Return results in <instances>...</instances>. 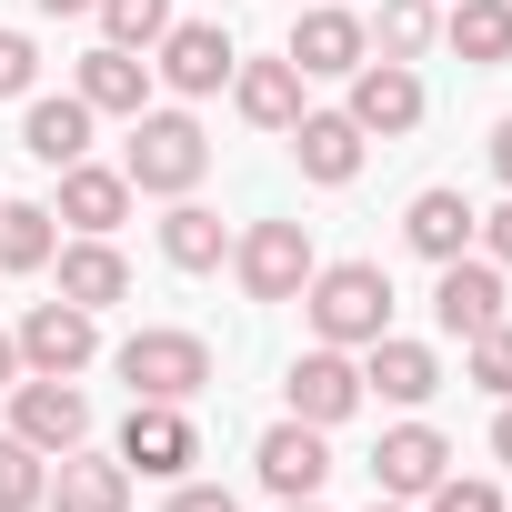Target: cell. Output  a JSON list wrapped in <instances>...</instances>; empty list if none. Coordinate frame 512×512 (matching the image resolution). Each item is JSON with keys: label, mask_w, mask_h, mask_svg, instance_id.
<instances>
[{"label": "cell", "mask_w": 512, "mask_h": 512, "mask_svg": "<svg viewBox=\"0 0 512 512\" xmlns=\"http://www.w3.org/2000/svg\"><path fill=\"white\" fill-rule=\"evenodd\" d=\"M302 312H312V342L362 352V342L392 332V272H382V262H322V272L302 282Z\"/></svg>", "instance_id": "1"}, {"label": "cell", "mask_w": 512, "mask_h": 512, "mask_svg": "<svg viewBox=\"0 0 512 512\" xmlns=\"http://www.w3.org/2000/svg\"><path fill=\"white\" fill-rule=\"evenodd\" d=\"M121 171H131V191L181 201V191H201V171H211V131H201L191 111H141V121H131Z\"/></svg>", "instance_id": "2"}, {"label": "cell", "mask_w": 512, "mask_h": 512, "mask_svg": "<svg viewBox=\"0 0 512 512\" xmlns=\"http://www.w3.org/2000/svg\"><path fill=\"white\" fill-rule=\"evenodd\" d=\"M111 362H121L131 402H201V392H211V342H201V332H171V322L131 332Z\"/></svg>", "instance_id": "3"}, {"label": "cell", "mask_w": 512, "mask_h": 512, "mask_svg": "<svg viewBox=\"0 0 512 512\" xmlns=\"http://www.w3.org/2000/svg\"><path fill=\"white\" fill-rule=\"evenodd\" d=\"M231 272H241L251 302H302V282H312L322 262H312V231H302V221H251V231L231 241Z\"/></svg>", "instance_id": "4"}, {"label": "cell", "mask_w": 512, "mask_h": 512, "mask_svg": "<svg viewBox=\"0 0 512 512\" xmlns=\"http://www.w3.org/2000/svg\"><path fill=\"white\" fill-rule=\"evenodd\" d=\"M282 61H292L302 81H352V71L372 61V31H362L352 0H312V11L292 21V41H282Z\"/></svg>", "instance_id": "5"}, {"label": "cell", "mask_w": 512, "mask_h": 512, "mask_svg": "<svg viewBox=\"0 0 512 512\" xmlns=\"http://www.w3.org/2000/svg\"><path fill=\"white\" fill-rule=\"evenodd\" d=\"M11 342H21V372H61V382H71V372L101 362V312H81V302H31Z\"/></svg>", "instance_id": "6"}, {"label": "cell", "mask_w": 512, "mask_h": 512, "mask_svg": "<svg viewBox=\"0 0 512 512\" xmlns=\"http://www.w3.org/2000/svg\"><path fill=\"white\" fill-rule=\"evenodd\" d=\"M432 322L452 342L492 332L502 322V262H482V251H452V262H432Z\"/></svg>", "instance_id": "7"}, {"label": "cell", "mask_w": 512, "mask_h": 512, "mask_svg": "<svg viewBox=\"0 0 512 512\" xmlns=\"http://www.w3.org/2000/svg\"><path fill=\"white\" fill-rule=\"evenodd\" d=\"M151 51H161L151 71H161V81H171L181 101H211V91H221V81L241 71V51H231V31H221V21H171V31L151 41Z\"/></svg>", "instance_id": "8"}, {"label": "cell", "mask_w": 512, "mask_h": 512, "mask_svg": "<svg viewBox=\"0 0 512 512\" xmlns=\"http://www.w3.org/2000/svg\"><path fill=\"white\" fill-rule=\"evenodd\" d=\"M11 432L31 442V452H71L81 432H91V402H81V382H61V372H31V382H11Z\"/></svg>", "instance_id": "9"}, {"label": "cell", "mask_w": 512, "mask_h": 512, "mask_svg": "<svg viewBox=\"0 0 512 512\" xmlns=\"http://www.w3.org/2000/svg\"><path fill=\"white\" fill-rule=\"evenodd\" d=\"M121 462H131V472H151V482H181V472L201 462L191 402H131V422H121Z\"/></svg>", "instance_id": "10"}, {"label": "cell", "mask_w": 512, "mask_h": 512, "mask_svg": "<svg viewBox=\"0 0 512 512\" xmlns=\"http://www.w3.org/2000/svg\"><path fill=\"white\" fill-rule=\"evenodd\" d=\"M422 71L412 61H362L352 71V121H362V141H402V131H422Z\"/></svg>", "instance_id": "11"}, {"label": "cell", "mask_w": 512, "mask_h": 512, "mask_svg": "<svg viewBox=\"0 0 512 512\" xmlns=\"http://www.w3.org/2000/svg\"><path fill=\"white\" fill-rule=\"evenodd\" d=\"M282 392H292V422H322V432H332V422H352V412H362V362H352V352H332V342H312V352L292 362V382H282Z\"/></svg>", "instance_id": "12"}, {"label": "cell", "mask_w": 512, "mask_h": 512, "mask_svg": "<svg viewBox=\"0 0 512 512\" xmlns=\"http://www.w3.org/2000/svg\"><path fill=\"white\" fill-rule=\"evenodd\" d=\"M91 121H101V111H91L81 91H61V101L31 91V101H21V151H31L41 171H71V161H91Z\"/></svg>", "instance_id": "13"}, {"label": "cell", "mask_w": 512, "mask_h": 512, "mask_svg": "<svg viewBox=\"0 0 512 512\" xmlns=\"http://www.w3.org/2000/svg\"><path fill=\"white\" fill-rule=\"evenodd\" d=\"M442 472H452V442H442L432 422H392V432H382V452H372V482H382V502H422Z\"/></svg>", "instance_id": "14"}, {"label": "cell", "mask_w": 512, "mask_h": 512, "mask_svg": "<svg viewBox=\"0 0 512 512\" xmlns=\"http://www.w3.org/2000/svg\"><path fill=\"white\" fill-rule=\"evenodd\" d=\"M251 462H262V482H272L282 502H312V492L332 482V452H322V422H272V432H262V452H251Z\"/></svg>", "instance_id": "15"}, {"label": "cell", "mask_w": 512, "mask_h": 512, "mask_svg": "<svg viewBox=\"0 0 512 512\" xmlns=\"http://www.w3.org/2000/svg\"><path fill=\"white\" fill-rule=\"evenodd\" d=\"M71 91H81L91 111L141 121V111H151V61H141V51H121V41H101V51H81V61H71Z\"/></svg>", "instance_id": "16"}, {"label": "cell", "mask_w": 512, "mask_h": 512, "mask_svg": "<svg viewBox=\"0 0 512 512\" xmlns=\"http://www.w3.org/2000/svg\"><path fill=\"white\" fill-rule=\"evenodd\" d=\"M362 392H382V402H402V412H422V402L442 392V362H432V342H402V332H382V342H362Z\"/></svg>", "instance_id": "17"}, {"label": "cell", "mask_w": 512, "mask_h": 512, "mask_svg": "<svg viewBox=\"0 0 512 512\" xmlns=\"http://www.w3.org/2000/svg\"><path fill=\"white\" fill-rule=\"evenodd\" d=\"M51 512H131V462L71 442V452L51 462Z\"/></svg>", "instance_id": "18"}, {"label": "cell", "mask_w": 512, "mask_h": 512, "mask_svg": "<svg viewBox=\"0 0 512 512\" xmlns=\"http://www.w3.org/2000/svg\"><path fill=\"white\" fill-rule=\"evenodd\" d=\"M292 161H302V181L342 191V181L362 171V121H352V111H302V121H292Z\"/></svg>", "instance_id": "19"}, {"label": "cell", "mask_w": 512, "mask_h": 512, "mask_svg": "<svg viewBox=\"0 0 512 512\" xmlns=\"http://www.w3.org/2000/svg\"><path fill=\"white\" fill-rule=\"evenodd\" d=\"M51 272H61V302H81V312H111L131 292V262L111 251V231H81L71 251H51Z\"/></svg>", "instance_id": "20"}, {"label": "cell", "mask_w": 512, "mask_h": 512, "mask_svg": "<svg viewBox=\"0 0 512 512\" xmlns=\"http://www.w3.org/2000/svg\"><path fill=\"white\" fill-rule=\"evenodd\" d=\"M231 111H241L251 131H292V121H302V71H292V61H241V71H231Z\"/></svg>", "instance_id": "21"}, {"label": "cell", "mask_w": 512, "mask_h": 512, "mask_svg": "<svg viewBox=\"0 0 512 512\" xmlns=\"http://www.w3.org/2000/svg\"><path fill=\"white\" fill-rule=\"evenodd\" d=\"M472 231H482V211H472L462 191H412V211H402V241L422 251V262H452V251H472Z\"/></svg>", "instance_id": "22"}, {"label": "cell", "mask_w": 512, "mask_h": 512, "mask_svg": "<svg viewBox=\"0 0 512 512\" xmlns=\"http://www.w3.org/2000/svg\"><path fill=\"white\" fill-rule=\"evenodd\" d=\"M121 211H131V171H101V161H71V171H61V211H51V221H71V231H121Z\"/></svg>", "instance_id": "23"}, {"label": "cell", "mask_w": 512, "mask_h": 512, "mask_svg": "<svg viewBox=\"0 0 512 512\" xmlns=\"http://www.w3.org/2000/svg\"><path fill=\"white\" fill-rule=\"evenodd\" d=\"M161 262H171V272H221V262H231V231H221L211 201H191V191L171 201V221H161Z\"/></svg>", "instance_id": "24"}, {"label": "cell", "mask_w": 512, "mask_h": 512, "mask_svg": "<svg viewBox=\"0 0 512 512\" xmlns=\"http://www.w3.org/2000/svg\"><path fill=\"white\" fill-rule=\"evenodd\" d=\"M442 41H452L462 61L502 71V61H512V0H452V11H442Z\"/></svg>", "instance_id": "25"}, {"label": "cell", "mask_w": 512, "mask_h": 512, "mask_svg": "<svg viewBox=\"0 0 512 512\" xmlns=\"http://www.w3.org/2000/svg\"><path fill=\"white\" fill-rule=\"evenodd\" d=\"M51 251H61L51 201H0V272H51Z\"/></svg>", "instance_id": "26"}, {"label": "cell", "mask_w": 512, "mask_h": 512, "mask_svg": "<svg viewBox=\"0 0 512 512\" xmlns=\"http://www.w3.org/2000/svg\"><path fill=\"white\" fill-rule=\"evenodd\" d=\"M362 31H372V61H422L442 41V11L432 0H382V21H362Z\"/></svg>", "instance_id": "27"}, {"label": "cell", "mask_w": 512, "mask_h": 512, "mask_svg": "<svg viewBox=\"0 0 512 512\" xmlns=\"http://www.w3.org/2000/svg\"><path fill=\"white\" fill-rule=\"evenodd\" d=\"M51 502V452H31L21 432L0 442V512H41Z\"/></svg>", "instance_id": "28"}, {"label": "cell", "mask_w": 512, "mask_h": 512, "mask_svg": "<svg viewBox=\"0 0 512 512\" xmlns=\"http://www.w3.org/2000/svg\"><path fill=\"white\" fill-rule=\"evenodd\" d=\"M462 382H472V392H492V402H512V322L472 332V352H462Z\"/></svg>", "instance_id": "29"}, {"label": "cell", "mask_w": 512, "mask_h": 512, "mask_svg": "<svg viewBox=\"0 0 512 512\" xmlns=\"http://www.w3.org/2000/svg\"><path fill=\"white\" fill-rule=\"evenodd\" d=\"M101 11V31L121 41V51H151L161 31H171V0H91Z\"/></svg>", "instance_id": "30"}, {"label": "cell", "mask_w": 512, "mask_h": 512, "mask_svg": "<svg viewBox=\"0 0 512 512\" xmlns=\"http://www.w3.org/2000/svg\"><path fill=\"white\" fill-rule=\"evenodd\" d=\"M422 512H502V482H482V472H442V482L422 492Z\"/></svg>", "instance_id": "31"}, {"label": "cell", "mask_w": 512, "mask_h": 512, "mask_svg": "<svg viewBox=\"0 0 512 512\" xmlns=\"http://www.w3.org/2000/svg\"><path fill=\"white\" fill-rule=\"evenodd\" d=\"M31 81H41V51H31V31H0V101H31Z\"/></svg>", "instance_id": "32"}, {"label": "cell", "mask_w": 512, "mask_h": 512, "mask_svg": "<svg viewBox=\"0 0 512 512\" xmlns=\"http://www.w3.org/2000/svg\"><path fill=\"white\" fill-rule=\"evenodd\" d=\"M161 512H241V502H231V492H221V482H191V472H181V482H171V502H161Z\"/></svg>", "instance_id": "33"}, {"label": "cell", "mask_w": 512, "mask_h": 512, "mask_svg": "<svg viewBox=\"0 0 512 512\" xmlns=\"http://www.w3.org/2000/svg\"><path fill=\"white\" fill-rule=\"evenodd\" d=\"M472 241H482V262H502V272H512V201H502V211H492Z\"/></svg>", "instance_id": "34"}, {"label": "cell", "mask_w": 512, "mask_h": 512, "mask_svg": "<svg viewBox=\"0 0 512 512\" xmlns=\"http://www.w3.org/2000/svg\"><path fill=\"white\" fill-rule=\"evenodd\" d=\"M492 171H502V191H512V121L492 131Z\"/></svg>", "instance_id": "35"}, {"label": "cell", "mask_w": 512, "mask_h": 512, "mask_svg": "<svg viewBox=\"0 0 512 512\" xmlns=\"http://www.w3.org/2000/svg\"><path fill=\"white\" fill-rule=\"evenodd\" d=\"M11 382H21V342H11V332H0V392H11Z\"/></svg>", "instance_id": "36"}, {"label": "cell", "mask_w": 512, "mask_h": 512, "mask_svg": "<svg viewBox=\"0 0 512 512\" xmlns=\"http://www.w3.org/2000/svg\"><path fill=\"white\" fill-rule=\"evenodd\" d=\"M492 452H502V462H512V402H502V412H492Z\"/></svg>", "instance_id": "37"}, {"label": "cell", "mask_w": 512, "mask_h": 512, "mask_svg": "<svg viewBox=\"0 0 512 512\" xmlns=\"http://www.w3.org/2000/svg\"><path fill=\"white\" fill-rule=\"evenodd\" d=\"M91 11V0H41V21H81Z\"/></svg>", "instance_id": "38"}, {"label": "cell", "mask_w": 512, "mask_h": 512, "mask_svg": "<svg viewBox=\"0 0 512 512\" xmlns=\"http://www.w3.org/2000/svg\"><path fill=\"white\" fill-rule=\"evenodd\" d=\"M282 512H322V492H312V502H282Z\"/></svg>", "instance_id": "39"}, {"label": "cell", "mask_w": 512, "mask_h": 512, "mask_svg": "<svg viewBox=\"0 0 512 512\" xmlns=\"http://www.w3.org/2000/svg\"><path fill=\"white\" fill-rule=\"evenodd\" d=\"M372 512H412V502H372Z\"/></svg>", "instance_id": "40"}]
</instances>
